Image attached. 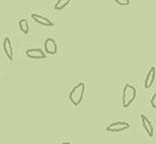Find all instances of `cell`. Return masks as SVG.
<instances>
[{"mask_svg":"<svg viewBox=\"0 0 156 144\" xmlns=\"http://www.w3.org/2000/svg\"><path fill=\"white\" fill-rule=\"evenodd\" d=\"M84 93H85V84L83 82H80L71 90L70 94H69V101L73 103L74 106H78L82 102Z\"/></svg>","mask_w":156,"mask_h":144,"instance_id":"1","label":"cell"},{"mask_svg":"<svg viewBox=\"0 0 156 144\" xmlns=\"http://www.w3.org/2000/svg\"><path fill=\"white\" fill-rule=\"evenodd\" d=\"M136 97V90L131 84H126L123 90V106L125 109L130 106Z\"/></svg>","mask_w":156,"mask_h":144,"instance_id":"2","label":"cell"},{"mask_svg":"<svg viewBox=\"0 0 156 144\" xmlns=\"http://www.w3.org/2000/svg\"><path fill=\"white\" fill-rule=\"evenodd\" d=\"M130 127V124L128 122L125 121H117V122H113L110 125H108L106 127V131H109V133H119V131H126Z\"/></svg>","mask_w":156,"mask_h":144,"instance_id":"3","label":"cell"},{"mask_svg":"<svg viewBox=\"0 0 156 144\" xmlns=\"http://www.w3.org/2000/svg\"><path fill=\"white\" fill-rule=\"evenodd\" d=\"M44 49H45V53H47V54L56 55L58 52V45L54 39L48 38L44 42Z\"/></svg>","mask_w":156,"mask_h":144,"instance_id":"4","label":"cell"},{"mask_svg":"<svg viewBox=\"0 0 156 144\" xmlns=\"http://www.w3.org/2000/svg\"><path fill=\"white\" fill-rule=\"evenodd\" d=\"M26 56L28 58H32V59H45L46 58V55L45 53L40 49H30L26 51Z\"/></svg>","mask_w":156,"mask_h":144,"instance_id":"5","label":"cell"},{"mask_svg":"<svg viewBox=\"0 0 156 144\" xmlns=\"http://www.w3.org/2000/svg\"><path fill=\"white\" fill-rule=\"evenodd\" d=\"M140 119H141V123H143V127L145 128V131H146V133L148 134V136L153 137V135H154V129H153L152 123L150 122V120H149L145 115H141Z\"/></svg>","mask_w":156,"mask_h":144,"instance_id":"6","label":"cell"},{"mask_svg":"<svg viewBox=\"0 0 156 144\" xmlns=\"http://www.w3.org/2000/svg\"><path fill=\"white\" fill-rule=\"evenodd\" d=\"M155 77H156V68L154 66L150 68V71L148 72L147 77H146V80H145V88H150L152 84L154 83L155 80Z\"/></svg>","mask_w":156,"mask_h":144,"instance_id":"7","label":"cell"},{"mask_svg":"<svg viewBox=\"0 0 156 144\" xmlns=\"http://www.w3.org/2000/svg\"><path fill=\"white\" fill-rule=\"evenodd\" d=\"M32 18L33 20H35V22L39 23L41 25L44 26H54V22L47 19L46 17H43V16L39 15V14H32Z\"/></svg>","mask_w":156,"mask_h":144,"instance_id":"8","label":"cell"},{"mask_svg":"<svg viewBox=\"0 0 156 144\" xmlns=\"http://www.w3.org/2000/svg\"><path fill=\"white\" fill-rule=\"evenodd\" d=\"M3 50H4V53H5L6 57L12 61V60H13V47H12V43L9 37H6L3 41Z\"/></svg>","mask_w":156,"mask_h":144,"instance_id":"9","label":"cell"},{"mask_svg":"<svg viewBox=\"0 0 156 144\" xmlns=\"http://www.w3.org/2000/svg\"><path fill=\"white\" fill-rule=\"evenodd\" d=\"M70 1L71 0H58L56 6H55V9H56V11H61V9H65Z\"/></svg>","mask_w":156,"mask_h":144,"instance_id":"10","label":"cell"},{"mask_svg":"<svg viewBox=\"0 0 156 144\" xmlns=\"http://www.w3.org/2000/svg\"><path fill=\"white\" fill-rule=\"evenodd\" d=\"M19 28H20L21 32L23 33V34H27L28 33V22L26 19H21L20 21H19Z\"/></svg>","mask_w":156,"mask_h":144,"instance_id":"11","label":"cell"},{"mask_svg":"<svg viewBox=\"0 0 156 144\" xmlns=\"http://www.w3.org/2000/svg\"><path fill=\"white\" fill-rule=\"evenodd\" d=\"M114 1L119 6H129L130 4V0H114Z\"/></svg>","mask_w":156,"mask_h":144,"instance_id":"12","label":"cell"},{"mask_svg":"<svg viewBox=\"0 0 156 144\" xmlns=\"http://www.w3.org/2000/svg\"><path fill=\"white\" fill-rule=\"evenodd\" d=\"M151 105H152L153 109H156V93L154 94V95H153L152 99H151Z\"/></svg>","mask_w":156,"mask_h":144,"instance_id":"13","label":"cell"},{"mask_svg":"<svg viewBox=\"0 0 156 144\" xmlns=\"http://www.w3.org/2000/svg\"><path fill=\"white\" fill-rule=\"evenodd\" d=\"M62 144H71V143H69V142H63Z\"/></svg>","mask_w":156,"mask_h":144,"instance_id":"14","label":"cell"},{"mask_svg":"<svg viewBox=\"0 0 156 144\" xmlns=\"http://www.w3.org/2000/svg\"><path fill=\"white\" fill-rule=\"evenodd\" d=\"M0 73H1V68H0Z\"/></svg>","mask_w":156,"mask_h":144,"instance_id":"15","label":"cell"}]
</instances>
